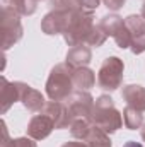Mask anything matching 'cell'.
I'll return each mask as SVG.
<instances>
[{
	"mask_svg": "<svg viewBox=\"0 0 145 147\" xmlns=\"http://www.w3.org/2000/svg\"><path fill=\"white\" fill-rule=\"evenodd\" d=\"M89 120H91L92 125L103 128L106 134L116 132L123 125V115L116 110L113 98H109L106 94H103L96 99Z\"/></svg>",
	"mask_w": 145,
	"mask_h": 147,
	"instance_id": "6da1fadb",
	"label": "cell"
},
{
	"mask_svg": "<svg viewBox=\"0 0 145 147\" xmlns=\"http://www.w3.org/2000/svg\"><path fill=\"white\" fill-rule=\"evenodd\" d=\"M73 67L67 62L58 63L51 69L46 80V94L51 101H65L73 92Z\"/></svg>",
	"mask_w": 145,
	"mask_h": 147,
	"instance_id": "7a4b0ae2",
	"label": "cell"
},
{
	"mask_svg": "<svg viewBox=\"0 0 145 147\" xmlns=\"http://www.w3.org/2000/svg\"><path fill=\"white\" fill-rule=\"evenodd\" d=\"M94 16L89 10H79L70 14V22L67 31L63 33L65 41L70 46L77 45H87V39L91 36L92 29H94Z\"/></svg>",
	"mask_w": 145,
	"mask_h": 147,
	"instance_id": "3957f363",
	"label": "cell"
},
{
	"mask_svg": "<svg viewBox=\"0 0 145 147\" xmlns=\"http://www.w3.org/2000/svg\"><path fill=\"white\" fill-rule=\"evenodd\" d=\"M123 70H125V63L121 58L118 57H108L97 72V86L103 91H116L121 82H123Z\"/></svg>",
	"mask_w": 145,
	"mask_h": 147,
	"instance_id": "277c9868",
	"label": "cell"
},
{
	"mask_svg": "<svg viewBox=\"0 0 145 147\" xmlns=\"http://www.w3.org/2000/svg\"><path fill=\"white\" fill-rule=\"evenodd\" d=\"M22 24H21V16L10 9L3 7L2 9V46L3 51H7L10 46H14L21 38H22Z\"/></svg>",
	"mask_w": 145,
	"mask_h": 147,
	"instance_id": "5b68a950",
	"label": "cell"
},
{
	"mask_svg": "<svg viewBox=\"0 0 145 147\" xmlns=\"http://www.w3.org/2000/svg\"><path fill=\"white\" fill-rule=\"evenodd\" d=\"M65 105L68 108L70 118L77 120V118H89L92 108H94V99L91 96L89 91H73L72 94L65 99Z\"/></svg>",
	"mask_w": 145,
	"mask_h": 147,
	"instance_id": "8992f818",
	"label": "cell"
},
{
	"mask_svg": "<svg viewBox=\"0 0 145 147\" xmlns=\"http://www.w3.org/2000/svg\"><path fill=\"white\" fill-rule=\"evenodd\" d=\"M70 14L72 12H65V10H51L44 16V19L41 21V29L44 34L48 36H56V34H63L68 28L70 22Z\"/></svg>",
	"mask_w": 145,
	"mask_h": 147,
	"instance_id": "52a82bcc",
	"label": "cell"
},
{
	"mask_svg": "<svg viewBox=\"0 0 145 147\" xmlns=\"http://www.w3.org/2000/svg\"><path fill=\"white\" fill-rule=\"evenodd\" d=\"M125 26L132 34V46L130 50L135 55L145 51V19L142 16H128L125 19Z\"/></svg>",
	"mask_w": 145,
	"mask_h": 147,
	"instance_id": "ba28073f",
	"label": "cell"
},
{
	"mask_svg": "<svg viewBox=\"0 0 145 147\" xmlns=\"http://www.w3.org/2000/svg\"><path fill=\"white\" fill-rule=\"evenodd\" d=\"M53 128H55L53 120L48 115L39 111V115H34L28 123V137L34 140H43L53 132Z\"/></svg>",
	"mask_w": 145,
	"mask_h": 147,
	"instance_id": "9c48e42d",
	"label": "cell"
},
{
	"mask_svg": "<svg viewBox=\"0 0 145 147\" xmlns=\"http://www.w3.org/2000/svg\"><path fill=\"white\" fill-rule=\"evenodd\" d=\"M41 113L48 115V116L53 120L55 128H67V127H70V123H72L68 108H67V105L62 103V101H48V103L43 106Z\"/></svg>",
	"mask_w": 145,
	"mask_h": 147,
	"instance_id": "30bf717a",
	"label": "cell"
},
{
	"mask_svg": "<svg viewBox=\"0 0 145 147\" xmlns=\"http://www.w3.org/2000/svg\"><path fill=\"white\" fill-rule=\"evenodd\" d=\"M17 84H19V101L24 105V108H28L33 113L43 110V106L46 105L44 96L39 91L33 89L31 86H28L26 82H17Z\"/></svg>",
	"mask_w": 145,
	"mask_h": 147,
	"instance_id": "8fae6325",
	"label": "cell"
},
{
	"mask_svg": "<svg viewBox=\"0 0 145 147\" xmlns=\"http://www.w3.org/2000/svg\"><path fill=\"white\" fill-rule=\"evenodd\" d=\"M121 98L126 101V106H132L135 110L145 111V87L138 84H130L126 87H123Z\"/></svg>",
	"mask_w": 145,
	"mask_h": 147,
	"instance_id": "7c38bea8",
	"label": "cell"
},
{
	"mask_svg": "<svg viewBox=\"0 0 145 147\" xmlns=\"http://www.w3.org/2000/svg\"><path fill=\"white\" fill-rule=\"evenodd\" d=\"M92 60V51L89 48V45H77L72 46L67 53V63L73 69H80V67H87Z\"/></svg>",
	"mask_w": 145,
	"mask_h": 147,
	"instance_id": "4fadbf2b",
	"label": "cell"
},
{
	"mask_svg": "<svg viewBox=\"0 0 145 147\" xmlns=\"http://www.w3.org/2000/svg\"><path fill=\"white\" fill-rule=\"evenodd\" d=\"M2 87H0V103H2V113H7L9 108L19 101V84L17 82H9L5 77L0 79Z\"/></svg>",
	"mask_w": 145,
	"mask_h": 147,
	"instance_id": "5bb4252c",
	"label": "cell"
},
{
	"mask_svg": "<svg viewBox=\"0 0 145 147\" xmlns=\"http://www.w3.org/2000/svg\"><path fill=\"white\" fill-rule=\"evenodd\" d=\"M72 80H73V87H77L79 91H89L96 84V74H94V70H91L87 67L73 69Z\"/></svg>",
	"mask_w": 145,
	"mask_h": 147,
	"instance_id": "9a60e30c",
	"label": "cell"
},
{
	"mask_svg": "<svg viewBox=\"0 0 145 147\" xmlns=\"http://www.w3.org/2000/svg\"><path fill=\"white\" fill-rule=\"evenodd\" d=\"M87 147H111V139L109 135L99 127L92 125L89 134L85 135V139L82 140Z\"/></svg>",
	"mask_w": 145,
	"mask_h": 147,
	"instance_id": "2e32d148",
	"label": "cell"
},
{
	"mask_svg": "<svg viewBox=\"0 0 145 147\" xmlns=\"http://www.w3.org/2000/svg\"><path fill=\"white\" fill-rule=\"evenodd\" d=\"M97 26H99L108 36L114 38V34H118L119 29L125 26V21H123V17H119V16H116V14H108V16H103V17H101V21L97 22Z\"/></svg>",
	"mask_w": 145,
	"mask_h": 147,
	"instance_id": "e0dca14e",
	"label": "cell"
},
{
	"mask_svg": "<svg viewBox=\"0 0 145 147\" xmlns=\"http://www.w3.org/2000/svg\"><path fill=\"white\" fill-rule=\"evenodd\" d=\"M3 7L14 9L19 16H31L36 12V0H2Z\"/></svg>",
	"mask_w": 145,
	"mask_h": 147,
	"instance_id": "ac0fdd59",
	"label": "cell"
},
{
	"mask_svg": "<svg viewBox=\"0 0 145 147\" xmlns=\"http://www.w3.org/2000/svg\"><path fill=\"white\" fill-rule=\"evenodd\" d=\"M123 123L128 130H137V128H142L144 125V115L142 111L135 110L132 106H126L123 110Z\"/></svg>",
	"mask_w": 145,
	"mask_h": 147,
	"instance_id": "d6986e66",
	"label": "cell"
},
{
	"mask_svg": "<svg viewBox=\"0 0 145 147\" xmlns=\"http://www.w3.org/2000/svg\"><path fill=\"white\" fill-rule=\"evenodd\" d=\"M92 123L89 118H77L70 123V134H72L73 139H79V140H84L85 135L89 134Z\"/></svg>",
	"mask_w": 145,
	"mask_h": 147,
	"instance_id": "ffe728a7",
	"label": "cell"
},
{
	"mask_svg": "<svg viewBox=\"0 0 145 147\" xmlns=\"http://www.w3.org/2000/svg\"><path fill=\"white\" fill-rule=\"evenodd\" d=\"M53 10H65V12H79L85 10L82 0H50Z\"/></svg>",
	"mask_w": 145,
	"mask_h": 147,
	"instance_id": "44dd1931",
	"label": "cell"
},
{
	"mask_svg": "<svg viewBox=\"0 0 145 147\" xmlns=\"http://www.w3.org/2000/svg\"><path fill=\"white\" fill-rule=\"evenodd\" d=\"M108 39V34L96 24L94 26V29H92V33H91V36H89V39H87V45L89 46H103L104 45V41Z\"/></svg>",
	"mask_w": 145,
	"mask_h": 147,
	"instance_id": "7402d4cb",
	"label": "cell"
},
{
	"mask_svg": "<svg viewBox=\"0 0 145 147\" xmlns=\"http://www.w3.org/2000/svg\"><path fill=\"white\" fill-rule=\"evenodd\" d=\"M2 147H38V146L34 142V139H31V137H19V139L3 142Z\"/></svg>",
	"mask_w": 145,
	"mask_h": 147,
	"instance_id": "603a6c76",
	"label": "cell"
},
{
	"mask_svg": "<svg viewBox=\"0 0 145 147\" xmlns=\"http://www.w3.org/2000/svg\"><path fill=\"white\" fill-rule=\"evenodd\" d=\"M103 2H104V5L108 7L109 10H119L125 5L126 0H103Z\"/></svg>",
	"mask_w": 145,
	"mask_h": 147,
	"instance_id": "cb8c5ba5",
	"label": "cell"
},
{
	"mask_svg": "<svg viewBox=\"0 0 145 147\" xmlns=\"http://www.w3.org/2000/svg\"><path fill=\"white\" fill-rule=\"evenodd\" d=\"M82 2H84V9L89 10V12H92V10H96L99 7V3L103 0H82Z\"/></svg>",
	"mask_w": 145,
	"mask_h": 147,
	"instance_id": "d4e9b609",
	"label": "cell"
},
{
	"mask_svg": "<svg viewBox=\"0 0 145 147\" xmlns=\"http://www.w3.org/2000/svg\"><path fill=\"white\" fill-rule=\"evenodd\" d=\"M62 147H87V146L80 140V142H65Z\"/></svg>",
	"mask_w": 145,
	"mask_h": 147,
	"instance_id": "484cf974",
	"label": "cell"
},
{
	"mask_svg": "<svg viewBox=\"0 0 145 147\" xmlns=\"http://www.w3.org/2000/svg\"><path fill=\"white\" fill-rule=\"evenodd\" d=\"M123 147H145V146H142L140 142H135V140H128Z\"/></svg>",
	"mask_w": 145,
	"mask_h": 147,
	"instance_id": "4316f807",
	"label": "cell"
},
{
	"mask_svg": "<svg viewBox=\"0 0 145 147\" xmlns=\"http://www.w3.org/2000/svg\"><path fill=\"white\" fill-rule=\"evenodd\" d=\"M140 135H142V139L145 140V123L142 125V130H140Z\"/></svg>",
	"mask_w": 145,
	"mask_h": 147,
	"instance_id": "83f0119b",
	"label": "cell"
},
{
	"mask_svg": "<svg viewBox=\"0 0 145 147\" xmlns=\"http://www.w3.org/2000/svg\"><path fill=\"white\" fill-rule=\"evenodd\" d=\"M142 17L145 19V2H144V5H142Z\"/></svg>",
	"mask_w": 145,
	"mask_h": 147,
	"instance_id": "f1b7e54d",
	"label": "cell"
},
{
	"mask_svg": "<svg viewBox=\"0 0 145 147\" xmlns=\"http://www.w3.org/2000/svg\"><path fill=\"white\" fill-rule=\"evenodd\" d=\"M36 2H39V0H36Z\"/></svg>",
	"mask_w": 145,
	"mask_h": 147,
	"instance_id": "f546056e",
	"label": "cell"
}]
</instances>
